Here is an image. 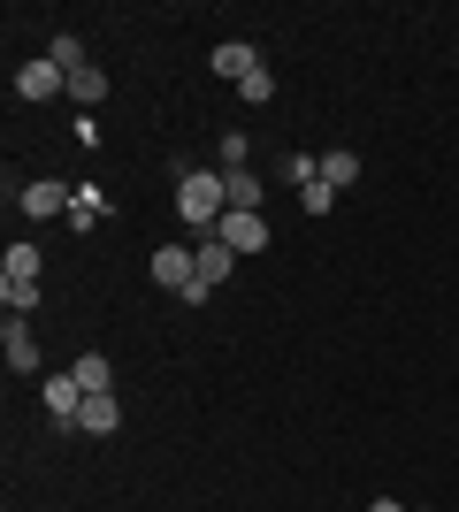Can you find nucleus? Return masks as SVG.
<instances>
[{
	"mask_svg": "<svg viewBox=\"0 0 459 512\" xmlns=\"http://www.w3.org/2000/svg\"><path fill=\"white\" fill-rule=\"evenodd\" d=\"M176 214H184L199 237H215V222L230 214V176L222 169H184L176 176Z\"/></svg>",
	"mask_w": 459,
	"mask_h": 512,
	"instance_id": "f257e3e1",
	"label": "nucleus"
},
{
	"mask_svg": "<svg viewBox=\"0 0 459 512\" xmlns=\"http://www.w3.org/2000/svg\"><path fill=\"white\" fill-rule=\"evenodd\" d=\"M215 237H222V245H230V253H268V222H261V214H245V207H230V214H222V222H215Z\"/></svg>",
	"mask_w": 459,
	"mask_h": 512,
	"instance_id": "f03ea898",
	"label": "nucleus"
},
{
	"mask_svg": "<svg viewBox=\"0 0 459 512\" xmlns=\"http://www.w3.org/2000/svg\"><path fill=\"white\" fill-rule=\"evenodd\" d=\"M192 276H199L192 245H161V253H153V283H161V291H176V299H184V291H192Z\"/></svg>",
	"mask_w": 459,
	"mask_h": 512,
	"instance_id": "7ed1b4c3",
	"label": "nucleus"
},
{
	"mask_svg": "<svg viewBox=\"0 0 459 512\" xmlns=\"http://www.w3.org/2000/svg\"><path fill=\"white\" fill-rule=\"evenodd\" d=\"M77 413H85L77 375H46V421H54V428H77Z\"/></svg>",
	"mask_w": 459,
	"mask_h": 512,
	"instance_id": "20e7f679",
	"label": "nucleus"
},
{
	"mask_svg": "<svg viewBox=\"0 0 459 512\" xmlns=\"http://www.w3.org/2000/svg\"><path fill=\"white\" fill-rule=\"evenodd\" d=\"M54 92H69V77H62L54 62H46V54L16 69V100H54Z\"/></svg>",
	"mask_w": 459,
	"mask_h": 512,
	"instance_id": "39448f33",
	"label": "nucleus"
},
{
	"mask_svg": "<svg viewBox=\"0 0 459 512\" xmlns=\"http://www.w3.org/2000/svg\"><path fill=\"white\" fill-rule=\"evenodd\" d=\"M69 207H77V192H69V184H54V176L23 184V214H31V222H46V214H69Z\"/></svg>",
	"mask_w": 459,
	"mask_h": 512,
	"instance_id": "423d86ee",
	"label": "nucleus"
},
{
	"mask_svg": "<svg viewBox=\"0 0 459 512\" xmlns=\"http://www.w3.org/2000/svg\"><path fill=\"white\" fill-rule=\"evenodd\" d=\"M261 54H253V46H245V39H222L215 46V77H230V85H245V77H261Z\"/></svg>",
	"mask_w": 459,
	"mask_h": 512,
	"instance_id": "0eeeda50",
	"label": "nucleus"
},
{
	"mask_svg": "<svg viewBox=\"0 0 459 512\" xmlns=\"http://www.w3.org/2000/svg\"><path fill=\"white\" fill-rule=\"evenodd\" d=\"M0 352H8V367H16V375H31V367H39V337L23 329V314H8V329H0Z\"/></svg>",
	"mask_w": 459,
	"mask_h": 512,
	"instance_id": "6e6552de",
	"label": "nucleus"
},
{
	"mask_svg": "<svg viewBox=\"0 0 459 512\" xmlns=\"http://www.w3.org/2000/svg\"><path fill=\"white\" fill-rule=\"evenodd\" d=\"M115 421H123L115 390H92V398H85V413H77V428H85V436H115Z\"/></svg>",
	"mask_w": 459,
	"mask_h": 512,
	"instance_id": "1a4fd4ad",
	"label": "nucleus"
},
{
	"mask_svg": "<svg viewBox=\"0 0 459 512\" xmlns=\"http://www.w3.org/2000/svg\"><path fill=\"white\" fill-rule=\"evenodd\" d=\"M199 283H207V291H215L222 276H230V268H238V253H230V245H222V237H199Z\"/></svg>",
	"mask_w": 459,
	"mask_h": 512,
	"instance_id": "9d476101",
	"label": "nucleus"
},
{
	"mask_svg": "<svg viewBox=\"0 0 459 512\" xmlns=\"http://www.w3.org/2000/svg\"><path fill=\"white\" fill-rule=\"evenodd\" d=\"M322 184H329V192H345V184H360V153L329 146V153H322Z\"/></svg>",
	"mask_w": 459,
	"mask_h": 512,
	"instance_id": "9b49d317",
	"label": "nucleus"
},
{
	"mask_svg": "<svg viewBox=\"0 0 459 512\" xmlns=\"http://www.w3.org/2000/svg\"><path fill=\"white\" fill-rule=\"evenodd\" d=\"M46 62L62 69V77H77V69H92V62H85V39H77V31H54V46H46Z\"/></svg>",
	"mask_w": 459,
	"mask_h": 512,
	"instance_id": "f8f14e48",
	"label": "nucleus"
},
{
	"mask_svg": "<svg viewBox=\"0 0 459 512\" xmlns=\"http://www.w3.org/2000/svg\"><path fill=\"white\" fill-rule=\"evenodd\" d=\"M0 299H8V314H31L39 306V276H0Z\"/></svg>",
	"mask_w": 459,
	"mask_h": 512,
	"instance_id": "ddd939ff",
	"label": "nucleus"
},
{
	"mask_svg": "<svg viewBox=\"0 0 459 512\" xmlns=\"http://www.w3.org/2000/svg\"><path fill=\"white\" fill-rule=\"evenodd\" d=\"M222 176H230V207L261 214V176H253V169H222Z\"/></svg>",
	"mask_w": 459,
	"mask_h": 512,
	"instance_id": "4468645a",
	"label": "nucleus"
},
{
	"mask_svg": "<svg viewBox=\"0 0 459 512\" xmlns=\"http://www.w3.org/2000/svg\"><path fill=\"white\" fill-rule=\"evenodd\" d=\"M69 375H77V390L92 398V390H108V375H115V367H108V352H85V360L69 367Z\"/></svg>",
	"mask_w": 459,
	"mask_h": 512,
	"instance_id": "2eb2a0df",
	"label": "nucleus"
},
{
	"mask_svg": "<svg viewBox=\"0 0 459 512\" xmlns=\"http://www.w3.org/2000/svg\"><path fill=\"white\" fill-rule=\"evenodd\" d=\"M69 100H77V107H100V100H108V77H100V69H77V77H69Z\"/></svg>",
	"mask_w": 459,
	"mask_h": 512,
	"instance_id": "dca6fc26",
	"label": "nucleus"
},
{
	"mask_svg": "<svg viewBox=\"0 0 459 512\" xmlns=\"http://www.w3.org/2000/svg\"><path fill=\"white\" fill-rule=\"evenodd\" d=\"M100 214H108V199H100V192L85 184V192H77V207H69V230H92Z\"/></svg>",
	"mask_w": 459,
	"mask_h": 512,
	"instance_id": "f3484780",
	"label": "nucleus"
},
{
	"mask_svg": "<svg viewBox=\"0 0 459 512\" xmlns=\"http://www.w3.org/2000/svg\"><path fill=\"white\" fill-rule=\"evenodd\" d=\"M0 276H39V245H8V260H0Z\"/></svg>",
	"mask_w": 459,
	"mask_h": 512,
	"instance_id": "a211bd4d",
	"label": "nucleus"
},
{
	"mask_svg": "<svg viewBox=\"0 0 459 512\" xmlns=\"http://www.w3.org/2000/svg\"><path fill=\"white\" fill-rule=\"evenodd\" d=\"M299 207H306V214H314V222H322V214H329V207H337V192H329L322 176H314V184H306V192H299Z\"/></svg>",
	"mask_w": 459,
	"mask_h": 512,
	"instance_id": "6ab92c4d",
	"label": "nucleus"
},
{
	"mask_svg": "<svg viewBox=\"0 0 459 512\" xmlns=\"http://www.w3.org/2000/svg\"><path fill=\"white\" fill-rule=\"evenodd\" d=\"M238 100H253V107H268V100H276V85H268V69H261V77H245V85H238Z\"/></svg>",
	"mask_w": 459,
	"mask_h": 512,
	"instance_id": "aec40b11",
	"label": "nucleus"
},
{
	"mask_svg": "<svg viewBox=\"0 0 459 512\" xmlns=\"http://www.w3.org/2000/svg\"><path fill=\"white\" fill-rule=\"evenodd\" d=\"M245 153H253V146H245L238 130H222V169H245Z\"/></svg>",
	"mask_w": 459,
	"mask_h": 512,
	"instance_id": "412c9836",
	"label": "nucleus"
},
{
	"mask_svg": "<svg viewBox=\"0 0 459 512\" xmlns=\"http://www.w3.org/2000/svg\"><path fill=\"white\" fill-rule=\"evenodd\" d=\"M368 512H414V505H398V497H375V505Z\"/></svg>",
	"mask_w": 459,
	"mask_h": 512,
	"instance_id": "4be33fe9",
	"label": "nucleus"
}]
</instances>
